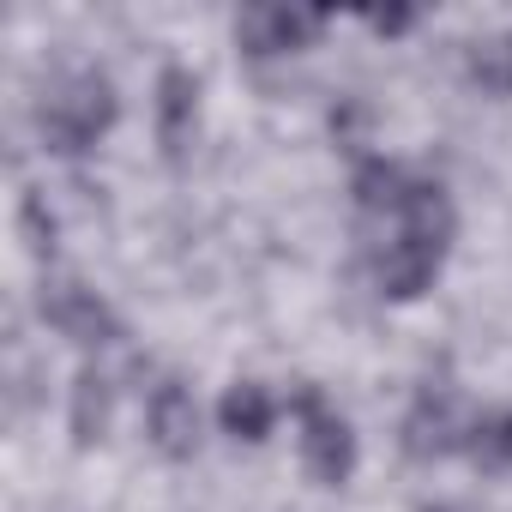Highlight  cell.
<instances>
[{
  "mask_svg": "<svg viewBox=\"0 0 512 512\" xmlns=\"http://www.w3.org/2000/svg\"><path fill=\"white\" fill-rule=\"evenodd\" d=\"M37 308H43V326H55V332H61L67 344H79V350H103V344L121 338L115 308H109L97 290H85L79 278H43Z\"/></svg>",
  "mask_w": 512,
  "mask_h": 512,
  "instance_id": "3957f363",
  "label": "cell"
},
{
  "mask_svg": "<svg viewBox=\"0 0 512 512\" xmlns=\"http://www.w3.org/2000/svg\"><path fill=\"white\" fill-rule=\"evenodd\" d=\"M217 422L229 440H247V446H260L278 422V398L260 386V380H235L223 398H217Z\"/></svg>",
  "mask_w": 512,
  "mask_h": 512,
  "instance_id": "30bf717a",
  "label": "cell"
},
{
  "mask_svg": "<svg viewBox=\"0 0 512 512\" xmlns=\"http://www.w3.org/2000/svg\"><path fill=\"white\" fill-rule=\"evenodd\" d=\"M296 422H302V434H296L302 470H308L320 488H344V482L356 476V434H350V422H344L320 392H302V398H296Z\"/></svg>",
  "mask_w": 512,
  "mask_h": 512,
  "instance_id": "7a4b0ae2",
  "label": "cell"
},
{
  "mask_svg": "<svg viewBox=\"0 0 512 512\" xmlns=\"http://www.w3.org/2000/svg\"><path fill=\"white\" fill-rule=\"evenodd\" d=\"M440 260H446V247H434L410 229H392V241L374 253V284L386 302H416L440 278Z\"/></svg>",
  "mask_w": 512,
  "mask_h": 512,
  "instance_id": "277c9868",
  "label": "cell"
},
{
  "mask_svg": "<svg viewBox=\"0 0 512 512\" xmlns=\"http://www.w3.org/2000/svg\"><path fill=\"white\" fill-rule=\"evenodd\" d=\"M320 13H308V7H247L241 19H235V43L253 55V61H272V55H296V49H308L314 37H320Z\"/></svg>",
  "mask_w": 512,
  "mask_h": 512,
  "instance_id": "5b68a950",
  "label": "cell"
},
{
  "mask_svg": "<svg viewBox=\"0 0 512 512\" xmlns=\"http://www.w3.org/2000/svg\"><path fill=\"white\" fill-rule=\"evenodd\" d=\"M19 235H25V247L37 253V260H49V253H55V211H49L43 193H25L19 199Z\"/></svg>",
  "mask_w": 512,
  "mask_h": 512,
  "instance_id": "5bb4252c",
  "label": "cell"
},
{
  "mask_svg": "<svg viewBox=\"0 0 512 512\" xmlns=\"http://www.w3.org/2000/svg\"><path fill=\"white\" fill-rule=\"evenodd\" d=\"M410 187H416V175H410L404 163H392V157H368V163L356 169V181H350L362 217H398L404 199H410Z\"/></svg>",
  "mask_w": 512,
  "mask_h": 512,
  "instance_id": "8fae6325",
  "label": "cell"
},
{
  "mask_svg": "<svg viewBox=\"0 0 512 512\" xmlns=\"http://www.w3.org/2000/svg\"><path fill=\"white\" fill-rule=\"evenodd\" d=\"M193 127H199V79L187 67H163L157 73V139H163V151L181 157Z\"/></svg>",
  "mask_w": 512,
  "mask_h": 512,
  "instance_id": "9c48e42d",
  "label": "cell"
},
{
  "mask_svg": "<svg viewBox=\"0 0 512 512\" xmlns=\"http://www.w3.org/2000/svg\"><path fill=\"white\" fill-rule=\"evenodd\" d=\"M464 440H470V422H464V410H458L452 392H422L416 410L404 416V452L416 464L452 458V452H464Z\"/></svg>",
  "mask_w": 512,
  "mask_h": 512,
  "instance_id": "8992f818",
  "label": "cell"
},
{
  "mask_svg": "<svg viewBox=\"0 0 512 512\" xmlns=\"http://www.w3.org/2000/svg\"><path fill=\"white\" fill-rule=\"evenodd\" d=\"M368 25H374L380 37H404V31L416 25V13H368Z\"/></svg>",
  "mask_w": 512,
  "mask_h": 512,
  "instance_id": "9a60e30c",
  "label": "cell"
},
{
  "mask_svg": "<svg viewBox=\"0 0 512 512\" xmlns=\"http://www.w3.org/2000/svg\"><path fill=\"white\" fill-rule=\"evenodd\" d=\"M464 452H470L482 470H512V410H506V416H482V422H470Z\"/></svg>",
  "mask_w": 512,
  "mask_h": 512,
  "instance_id": "4fadbf2b",
  "label": "cell"
},
{
  "mask_svg": "<svg viewBox=\"0 0 512 512\" xmlns=\"http://www.w3.org/2000/svg\"><path fill=\"white\" fill-rule=\"evenodd\" d=\"M121 103H115V85L91 67H73L61 79H49L43 103H37V133L49 151L73 157V151H91L109 127H115Z\"/></svg>",
  "mask_w": 512,
  "mask_h": 512,
  "instance_id": "6da1fadb",
  "label": "cell"
},
{
  "mask_svg": "<svg viewBox=\"0 0 512 512\" xmlns=\"http://www.w3.org/2000/svg\"><path fill=\"white\" fill-rule=\"evenodd\" d=\"M109 422H115V380L97 374V368H79L73 374V392H67V434H73V446L79 452L103 446Z\"/></svg>",
  "mask_w": 512,
  "mask_h": 512,
  "instance_id": "ba28073f",
  "label": "cell"
},
{
  "mask_svg": "<svg viewBox=\"0 0 512 512\" xmlns=\"http://www.w3.org/2000/svg\"><path fill=\"white\" fill-rule=\"evenodd\" d=\"M145 440L157 446V458L169 464H187L199 452V404L181 380H163L145 404Z\"/></svg>",
  "mask_w": 512,
  "mask_h": 512,
  "instance_id": "52a82bcc",
  "label": "cell"
},
{
  "mask_svg": "<svg viewBox=\"0 0 512 512\" xmlns=\"http://www.w3.org/2000/svg\"><path fill=\"white\" fill-rule=\"evenodd\" d=\"M464 67H470V79H476L488 97H512V31L476 37V43L464 49Z\"/></svg>",
  "mask_w": 512,
  "mask_h": 512,
  "instance_id": "7c38bea8",
  "label": "cell"
}]
</instances>
